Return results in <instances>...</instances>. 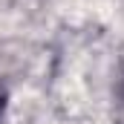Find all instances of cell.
Wrapping results in <instances>:
<instances>
[{
	"instance_id": "cell-1",
	"label": "cell",
	"mask_w": 124,
	"mask_h": 124,
	"mask_svg": "<svg viewBox=\"0 0 124 124\" xmlns=\"http://www.w3.org/2000/svg\"><path fill=\"white\" fill-rule=\"evenodd\" d=\"M3 110H6V101H3V95H0V121H3Z\"/></svg>"
},
{
	"instance_id": "cell-2",
	"label": "cell",
	"mask_w": 124,
	"mask_h": 124,
	"mask_svg": "<svg viewBox=\"0 0 124 124\" xmlns=\"http://www.w3.org/2000/svg\"><path fill=\"white\" fill-rule=\"evenodd\" d=\"M121 95H124V84H121Z\"/></svg>"
}]
</instances>
